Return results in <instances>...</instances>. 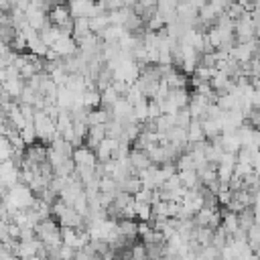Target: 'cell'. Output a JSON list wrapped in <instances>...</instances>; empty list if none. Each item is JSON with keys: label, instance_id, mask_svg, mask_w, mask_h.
I'll return each instance as SVG.
<instances>
[{"label": "cell", "instance_id": "obj_3", "mask_svg": "<svg viewBox=\"0 0 260 260\" xmlns=\"http://www.w3.org/2000/svg\"><path fill=\"white\" fill-rule=\"evenodd\" d=\"M26 24L35 30H43L49 24V14L47 10H39V8H26Z\"/></svg>", "mask_w": 260, "mask_h": 260}, {"label": "cell", "instance_id": "obj_9", "mask_svg": "<svg viewBox=\"0 0 260 260\" xmlns=\"http://www.w3.org/2000/svg\"><path fill=\"white\" fill-rule=\"evenodd\" d=\"M142 187L144 185H142V179L138 175H130L124 181H120V191H126V193H132V195H136Z\"/></svg>", "mask_w": 260, "mask_h": 260}, {"label": "cell", "instance_id": "obj_6", "mask_svg": "<svg viewBox=\"0 0 260 260\" xmlns=\"http://www.w3.org/2000/svg\"><path fill=\"white\" fill-rule=\"evenodd\" d=\"M104 138H106V124L89 126L87 136H85V146H89V148H93V150H95V146H98Z\"/></svg>", "mask_w": 260, "mask_h": 260}, {"label": "cell", "instance_id": "obj_5", "mask_svg": "<svg viewBox=\"0 0 260 260\" xmlns=\"http://www.w3.org/2000/svg\"><path fill=\"white\" fill-rule=\"evenodd\" d=\"M128 160H130V165L136 169V173H140V171H144V169H148V167L152 165V160L148 158V152H146V150H140V148H132Z\"/></svg>", "mask_w": 260, "mask_h": 260}, {"label": "cell", "instance_id": "obj_8", "mask_svg": "<svg viewBox=\"0 0 260 260\" xmlns=\"http://www.w3.org/2000/svg\"><path fill=\"white\" fill-rule=\"evenodd\" d=\"M83 106L87 108V110H95V108H100L102 106V91L100 89H85L83 91Z\"/></svg>", "mask_w": 260, "mask_h": 260}, {"label": "cell", "instance_id": "obj_10", "mask_svg": "<svg viewBox=\"0 0 260 260\" xmlns=\"http://www.w3.org/2000/svg\"><path fill=\"white\" fill-rule=\"evenodd\" d=\"M12 154H14V146H12L10 138L6 134H0V162L12 158Z\"/></svg>", "mask_w": 260, "mask_h": 260}, {"label": "cell", "instance_id": "obj_2", "mask_svg": "<svg viewBox=\"0 0 260 260\" xmlns=\"http://www.w3.org/2000/svg\"><path fill=\"white\" fill-rule=\"evenodd\" d=\"M71 158H73L75 167H95L98 165L95 150L89 148V146H75Z\"/></svg>", "mask_w": 260, "mask_h": 260}, {"label": "cell", "instance_id": "obj_1", "mask_svg": "<svg viewBox=\"0 0 260 260\" xmlns=\"http://www.w3.org/2000/svg\"><path fill=\"white\" fill-rule=\"evenodd\" d=\"M49 49H53L59 57H71V55L77 53L79 47H77V41L73 39V35H65V32H63V35H61Z\"/></svg>", "mask_w": 260, "mask_h": 260}, {"label": "cell", "instance_id": "obj_7", "mask_svg": "<svg viewBox=\"0 0 260 260\" xmlns=\"http://www.w3.org/2000/svg\"><path fill=\"white\" fill-rule=\"evenodd\" d=\"M179 179H181V185L187 187V189H199L201 181H199V175L195 169H185V171H179Z\"/></svg>", "mask_w": 260, "mask_h": 260}, {"label": "cell", "instance_id": "obj_4", "mask_svg": "<svg viewBox=\"0 0 260 260\" xmlns=\"http://www.w3.org/2000/svg\"><path fill=\"white\" fill-rule=\"evenodd\" d=\"M24 85H26V81H24L22 77H8V79L2 83V91H4L8 98L18 100L20 93H22V89H24Z\"/></svg>", "mask_w": 260, "mask_h": 260}]
</instances>
